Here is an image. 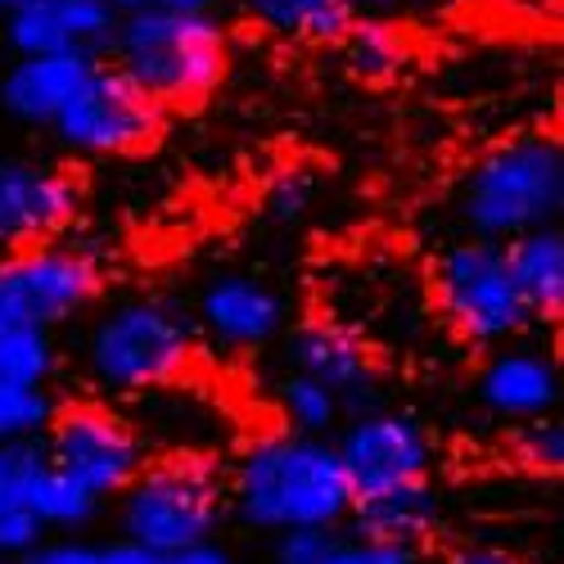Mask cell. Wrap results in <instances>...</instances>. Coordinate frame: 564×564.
<instances>
[{"instance_id": "28", "label": "cell", "mask_w": 564, "mask_h": 564, "mask_svg": "<svg viewBox=\"0 0 564 564\" xmlns=\"http://www.w3.org/2000/svg\"><path fill=\"white\" fill-rule=\"evenodd\" d=\"M335 529H285L275 533L271 564H325L335 546Z\"/></svg>"}, {"instance_id": "2", "label": "cell", "mask_w": 564, "mask_h": 564, "mask_svg": "<svg viewBox=\"0 0 564 564\" xmlns=\"http://www.w3.org/2000/svg\"><path fill=\"white\" fill-rule=\"evenodd\" d=\"M109 55L163 109H181V105H204L221 86L230 68V41L217 14H181V10L145 6L118 19Z\"/></svg>"}, {"instance_id": "9", "label": "cell", "mask_w": 564, "mask_h": 564, "mask_svg": "<svg viewBox=\"0 0 564 564\" xmlns=\"http://www.w3.org/2000/svg\"><path fill=\"white\" fill-rule=\"evenodd\" d=\"M105 275L100 262L77 245H55L36 240L19 245L6 262H0V303H6V321H28L41 330L82 316L100 299Z\"/></svg>"}, {"instance_id": "11", "label": "cell", "mask_w": 564, "mask_h": 564, "mask_svg": "<svg viewBox=\"0 0 564 564\" xmlns=\"http://www.w3.org/2000/svg\"><path fill=\"white\" fill-rule=\"evenodd\" d=\"M285 361L299 375H312L316 384H325L330 393H339L344 415L380 406L375 389H380V366L375 352L366 348V339L352 325L335 321V316H312L303 325H294L285 339Z\"/></svg>"}, {"instance_id": "31", "label": "cell", "mask_w": 564, "mask_h": 564, "mask_svg": "<svg viewBox=\"0 0 564 564\" xmlns=\"http://www.w3.org/2000/svg\"><path fill=\"white\" fill-rule=\"evenodd\" d=\"M312 176L307 172H280L275 185H271V195H267V208L280 217V221H294L312 208Z\"/></svg>"}, {"instance_id": "30", "label": "cell", "mask_w": 564, "mask_h": 564, "mask_svg": "<svg viewBox=\"0 0 564 564\" xmlns=\"http://www.w3.org/2000/svg\"><path fill=\"white\" fill-rule=\"evenodd\" d=\"M41 538H45V524L36 520L28 506L0 514V560H19V555H28Z\"/></svg>"}, {"instance_id": "19", "label": "cell", "mask_w": 564, "mask_h": 564, "mask_svg": "<svg viewBox=\"0 0 564 564\" xmlns=\"http://www.w3.org/2000/svg\"><path fill=\"white\" fill-rule=\"evenodd\" d=\"M249 14L267 32L307 45H335L357 19L348 0H249Z\"/></svg>"}, {"instance_id": "17", "label": "cell", "mask_w": 564, "mask_h": 564, "mask_svg": "<svg viewBox=\"0 0 564 564\" xmlns=\"http://www.w3.org/2000/svg\"><path fill=\"white\" fill-rule=\"evenodd\" d=\"M344 524L352 529V538L420 551L438 529V497L430 492L425 479L393 484V488H380V492H361V497H352Z\"/></svg>"}, {"instance_id": "35", "label": "cell", "mask_w": 564, "mask_h": 564, "mask_svg": "<svg viewBox=\"0 0 564 564\" xmlns=\"http://www.w3.org/2000/svg\"><path fill=\"white\" fill-rule=\"evenodd\" d=\"M105 6L122 19V14H135V10H145V6H154V0H105Z\"/></svg>"}, {"instance_id": "40", "label": "cell", "mask_w": 564, "mask_h": 564, "mask_svg": "<svg viewBox=\"0 0 564 564\" xmlns=\"http://www.w3.org/2000/svg\"><path fill=\"white\" fill-rule=\"evenodd\" d=\"M0 45H6V41H0Z\"/></svg>"}, {"instance_id": "7", "label": "cell", "mask_w": 564, "mask_h": 564, "mask_svg": "<svg viewBox=\"0 0 564 564\" xmlns=\"http://www.w3.org/2000/svg\"><path fill=\"white\" fill-rule=\"evenodd\" d=\"M163 105L118 64L96 59L51 122L55 140L86 159H127L145 154L163 131Z\"/></svg>"}, {"instance_id": "38", "label": "cell", "mask_w": 564, "mask_h": 564, "mask_svg": "<svg viewBox=\"0 0 564 564\" xmlns=\"http://www.w3.org/2000/svg\"><path fill=\"white\" fill-rule=\"evenodd\" d=\"M0 325H6V303H0Z\"/></svg>"}, {"instance_id": "22", "label": "cell", "mask_w": 564, "mask_h": 564, "mask_svg": "<svg viewBox=\"0 0 564 564\" xmlns=\"http://www.w3.org/2000/svg\"><path fill=\"white\" fill-rule=\"evenodd\" d=\"M275 406H280V420H285L294 434L325 438L344 425L339 393H330L325 384H316L312 375H299V370H285L275 380Z\"/></svg>"}, {"instance_id": "36", "label": "cell", "mask_w": 564, "mask_h": 564, "mask_svg": "<svg viewBox=\"0 0 564 564\" xmlns=\"http://www.w3.org/2000/svg\"><path fill=\"white\" fill-rule=\"evenodd\" d=\"M352 10H389V6H402V0H348Z\"/></svg>"}, {"instance_id": "33", "label": "cell", "mask_w": 564, "mask_h": 564, "mask_svg": "<svg viewBox=\"0 0 564 564\" xmlns=\"http://www.w3.org/2000/svg\"><path fill=\"white\" fill-rule=\"evenodd\" d=\"M447 564H514L506 551H492V546H465V551H456Z\"/></svg>"}, {"instance_id": "8", "label": "cell", "mask_w": 564, "mask_h": 564, "mask_svg": "<svg viewBox=\"0 0 564 564\" xmlns=\"http://www.w3.org/2000/svg\"><path fill=\"white\" fill-rule=\"evenodd\" d=\"M45 460L77 479L86 492L100 501L118 497L145 465V438L135 434L127 415L100 406V402H77V406H55L51 425L41 430Z\"/></svg>"}, {"instance_id": "24", "label": "cell", "mask_w": 564, "mask_h": 564, "mask_svg": "<svg viewBox=\"0 0 564 564\" xmlns=\"http://www.w3.org/2000/svg\"><path fill=\"white\" fill-rule=\"evenodd\" d=\"M14 564H167V555H154L135 542H113V546H90V542H51L41 538L28 555Z\"/></svg>"}, {"instance_id": "13", "label": "cell", "mask_w": 564, "mask_h": 564, "mask_svg": "<svg viewBox=\"0 0 564 564\" xmlns=\"http://www.w3.org/2000/svg\"><path fill=\"white\" fill-rule=\"evenodd\" d=\"M77 217V181L73 172L36 159L0 163V240L36 245L64 235Z\"/></svg>"}, {"instance_id": "3", "label": "cell", "mask_w": 564, "mask_h": 564, "mask_svg": "<svg viewBox=\"0 0 564 564\" xmlns=\"http://www.w3.org/2000/svg\"><path fill=\"white\" fill-rule=\"evenodd\" d=\"M564 208V150L551 135H520L488 150L465 172L456 213L469 235L514 240L533 226H551Z\"/></svg>"}, {"instance_id": "18", "label": "cell", "mask_w": 564, "mask_h": 564, "mask_svg": "<svg viewBox=\"0 0 564 564\" xmlns=\"http://www.w3.org/2000/svg\"><path fill=\"white\" fill-rule=\"evenodd\" d=\"M506 262L514 290L529 303L533 321H555L564 312V235L560 226H533L506 240Z\"/></svg>"}, {"instance_id": "34", "label": "cell", "mask_w": 564, "mask_h": 564, "mask_svg": "<svg viewBox=\"0 0 564 564\" xmlns=\"http://www.w3.org/2000/svg\"><path fill=\"white\" fill-rule=\"evenodd\" d=\"M154 6H163V10H181V14H213L221 0H154Z\"/></svg>"}, {"instance_id": "20", "label": "cell", "mask_w": 564, "mask_h": 564, "mask_svg": "<svg viewBox=\"0 0 564 564\" xmlns=\"http://www.w3.org/2000/svg\"><path fill=\"white\" fill-rule=\"evenodd\" d=\"M344 51V64L361 82H393L411 64L406 36L384 19H352L348 32L335 41Z\"/></svg>"}, {"instance_id": "27", "label": "cell", "mask_w": 564, "mask_h": 564, "mask_svg": "<svg viewBox=\"0 0 564 564\" xmlns=\"http://www.w3.org/2000/svg\"><path fill=\"white\" fill-rule=\"evenodd\" d=\"M514 447H520V460H524V465L542 469V475H555V469L564 465V430H560V420H555V415L524 420Z\"/></svg>"}, {"instance_id": "6", "label": "cell", "mask_w": 564, "mask_h": 564, "mask_svg": "<svg viewBox=\"0 0 564 564\" xmlns=\"http://www.w3.org/2000/svg\"><path fill=\"white\" fill-rule=\"evenodd\" d=\"M434 299L452 330L465 344H479V348H501L533 325L529 303L514 290L506 245L484 240V235H465V240L438 253Z\"/></svg>"}, {"instance_id": "37", "label": "cell", "mask_w": 564, "mask_h": 564, "mask_svg": "<svg viewBox=\"0 0 564 564\" xmlns=\"http://www.w3.org/2000/svg\"><path fill=\"white\" fill-rule=\"evenodd\" d=\"M19 6H23V0H0V19H6L10 10H19Z\"/></svg>"}, {"instance_id": "14", "label": "cell", "mask_w": 564, "mask_h": 564, "mask_svg": "<svg viewBox=\"0 0 564 564\" xmlns=\"http://www.w3.org/2000/svg\"><path fill=\"white\" fill-rule=\"evenodd\" d=\"M290 321V307L267 280L253 275H217L204 285L195 325L221 348H262L271 344Z\"/></svg>"}, {"instance_id": "5", "label": "cell", "mask_w": 564, "mask_h": 564, "mask_svg": "<svg viewBox=\"0 0 564 564\" xmlns=\"http://www.w3.org/2000/svg\"><path fill=\"white\" fill-rule=\"evenodd\" d=\"M199 325L163 299H127L96 321L86 339V370L109 393H145L181 380L195 361Z\"/></svg>"}, {"instance_id": "15", "label": "cell", "mask_w": 564, "mask_h": 564, "mask_svg": "<svg viewBox=\"0 0 564 564\" xmlns=\"http://www.w3.org/2000/svg\"><path fill=\"white\" fill-rule=\"evenodd\" d=\"M479 402L497 420H506V425H524V420L551 415L560 402V370L542 348L510 339L479 370Z\"/></svg>"}, {"instance_id": "25", "label": "cell", "mask_w": 564, "mask_h": 564, "mask_svg": "<svg viewBox=\"0 0 564 564\" xmlns=\"http://www.w3.org/2000/svg\"><path fill=\"white\" fill-rule=\"evenodd\" d=\"M55 398L41 384H14L0 380V443L10 438H41V430L51 425Z\"/></svg>"}, {"instance_id": "10", "label": "cell", "mask_w": 564, "mask_h": 564, "mask_svg": "<svg viewBox=\"0 0 564 564\" xmlns=\"http://www.w3.org/2000/svg\"><path fill=\"white\" fill-rule=\"evenodd\" d=\"M335 452L344 460L352 497L425 479L430 475V456H434L425 425H420L415 415L389 411V406H366V411L344 415Z\"/></svg>"}, {"instance_id": "29", "label": "cell", "mask_w": 564, "mask_h": 564, "mask_svg": "<svg viewBox=\"0 0 564 564\" xmlns=\"http://www.w3.org/2000/svg\"><path fill=\"white\" fill-rule=\"evenodd\" d=\"M325 564H420V551L393 542H366V538H335Z\"/></svg>"}, {"instance_id": "39", "label": "cell", "mask_w": 564, "mask_h": 564, "mask_svg": "<svg viewBox=\"0 0 564 564\" xmlns=\"http://www.w3.org/2000/svg\"><path fill=\"white\" fill-rule=\"evenodd\" d=\"M0 564H10V560H0Z\"/></svg>"}, {"instance_id": "32", "label": "cell", "mask_w": 564, "mask_h": 564, "mask_svg": "<svg viewBox=\"0 0 564 564\" xmlns=\"http://www.w3.org/2000/svg\"><path fill=\"white\" fill-rule=\"evenodd\" d=\"M167 564H235V555H230L226 546H217L213 538H204V542H195V546L167 555Z\"/></svg>"}, {"instance_id": "26", "label": "cell", "mask_w": 564, "mask_h": 564, "mask_svg": "<svg viewBox=\"0 0 564 564\" xmlns=\"http://www.w3.org/2000/svg\"><path fill=\"white\" fill-rule=\"evenodd\" d=\"M45 469V447L41 438H10L0 443V514L28 506L32 484Z\"/></svg>"}, {"instance_id": "21", "label": "cell", "mask_w": 564, "mask_h": 564, "mask_svg": "<svg viewBox=\"0 0 564 564\" xmlns=\"http://www.w3.org/2000/svg\"><path fill=\"white\" fill-rule=\"evenodd\" d=\"M100 497L86 492L77 479H68L64 469H55L45 460L41 479L32 484V497H28V510L45 524V533H73V529H86L90 520L100 514Z\"/></svg>"}, {"instance_id": "12", "label": "cell", "mask_w": 564, "mask_h": 564, "mask_svg": "<svg viewBox=\"0 0 564 564\" xmlns=\"http://www.w3.org/2000/svg\"><path fill=\"white\" fill-rule=\"evenodd\" d=\"M118 14L105 0H23L0 23V41L14 55H86L105 59Z\"/></svg>"}, {"instance_id": "16", "label": "cell", "mask_w": 564, "mask_h": 564, "mask_svg": "<svg viewBox=\"0 0 564 564\" xmlns=\"http://www.w3.org/2000/svg\"><path fill=\"white\" fill-rule=\"evenodd\" d=\"M90 64L86 55H14L0 73V109L23 127H51Z\"/></svg>"}, {"instance_id": "4", "label": "cell", "mask_w": 564, "mask_h": 564, "mask_svg": "<svg viewBox=\"0 0 564 564\" xmlns=\"http://www.w3.org/2000/svg\"><path fill=\"white\" fill-rule=\"evenodd\" d=\"M226 510V479L217 456L167 452L145 460L140 475L118 492V529L127 542L154 555H176L217 533Z\"/></svg>"}, {"instance_id": "1", "label": "cell", "mask_w": 564, "mask_h": 564, "mask_svg": "<svg viewBox=\"0 0 564 564\" xmlns=\"http://www.w3.org/2000/svg\"><path fill=\"white\" fill-rule=\"evenodd\" d=\"M226 497L235 506V520L258 533L339 529L352 506V484L335 443L290 430L240 452Z\"/></svg>"}, {"instance_id": "23", "label": "cell", "mask_w": 564, "mask_h": 564, "mask_svg": "<svg viewBox=\"0 0 564 564\" xmlns=\"http://www.w3.org/2000/svg\"><path fill=\"white\" fill-rule=\"evenodd\" d=\"M55 344L51 330L28 321H6L0 325V380H14V384H51L55 375Z\"/></svg>"}]
</instances>
